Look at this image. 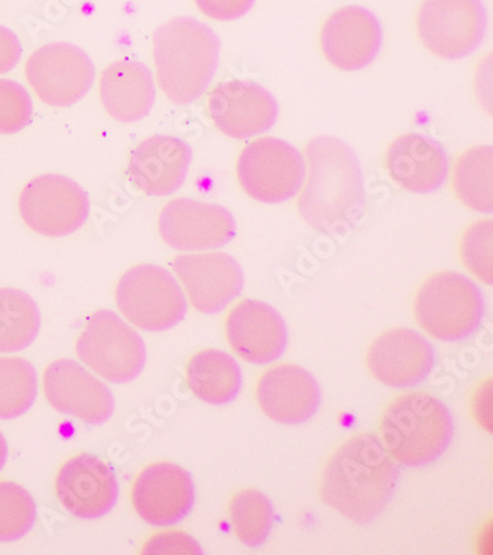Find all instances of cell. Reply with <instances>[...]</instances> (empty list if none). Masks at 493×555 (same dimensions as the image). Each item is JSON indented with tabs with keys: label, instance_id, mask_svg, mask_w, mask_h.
<instances>
[{
	"label": "cell",
	"instance_id": "6da1fadb",
	"mask_svg": "<svg viewBox=\"0 0 493 555\" xmlns=\"http://www.w3.org/2000/svg\"><path fill=\"white\" fill-rule=\"evenodd\" d=\"M398 481V465L382 444L374 436L355 435L327 460L321 495L335 512L367 525L390 504Z\"/></svg>",
	"mask_w": 493,
	"mask_h": 555
},
{
	"label": "cell",
	"instance_id": "7a4b0ae2",
	"mask_svg": "<svg viewBox=\"0 0 493 555\" xmlns=\"http://www.w3.org/2000/svg\"><path fill=\"white\" fill-rule=\"evenodd\" d=\"M310 176L298 209L307 224L333 233L350 224L362 209L365 184L358 154L334 137L313 138L306 145Z\"/></svg>",
	"mask_w": 493,
	"mask_h": 555
},
{
	"label": "cell",
	"instance_id": "3957f363",
	"mask_svg": "<svg viewBox=\"0 0 493 555\" xmlns=\"http://www.w3.org/2000/svg\"><path fill=\"white\" fill-rule=\"evenodd\" d=\"M157 82L171 103L199 99L220 64V39L206 24L189 17L165 23L153 36Z\"/></svg>",
	"mask_w": 493,
	"mask_h": 555
},
{
	"label": "cell",
	"instance_id": "277c9868",
	"mask_svg": "<svg viewBox=\"0 0 493 555\" xmlns=\"http://www.w3.org/2000/svg\"><path fill=\"white\" fill-rule=\"evenodd\" d=\"M454 420L450 409L427 392H407L384 412L379 443L405 467L432 464L450 448Z\"/></svg>",
	"mask_w": 493,
	"mask_h": 555
},
{
	"label": "cell",
	"instance_id": "5b68a950",
	"mask_svg": "<svg viewBox=\"0 0 493 555\" xmlns=\"http://www.w3.org/2000/svg\"><path fill=\"white\" fill-rule=\"evenodd\" d=\"M414 315L432 338L464 341L475 335L482 323L483 295L466 275L440 271L430 275L416 292Z\"/></svg>",
	"mask_w": 493,
	"mask_h": 555
},
{
	"label": "cell",
	"instance_id": "8992f818",
	"mask_svg": "<svg viewBox=\"0 0 493 555\" xmlns=\"http://www.w3.org/2000/svg\"><path fill=\"white\" fill-rule=\"evenodd\" d=\"M115 299L125 319L147 332L171 330L187 313L183 289L159 266L140 264L129 269L117 282Z\"/></svg>",
	"mask_w": 493,
	"mask_h": 555
},
{
	"label": "cell",
	"instance_id": "52a82bcc",
	"mask_svg": "<svg viewBox=\"0 0 493 555\" xmlns=\"http://www.w3.org/2000/svg\"><path fill=\"white\" fill-rule=\"evenodd\" d=\"M76 354L108 383H131L144 371L147 351L139 332L115 311L100 310L88 319L76 341Z\"/></svg>",
	"mask_w": 493,
	"mask_h": 555
},
{
	"label": "cell",
	"instance_id": "ba28073f",
	"mask_svg": "<svg viewBox=\"0 0 493 555\" xmlns=\"http://www.w3.org/2000/svg\"><path fill=\"white\" fill-rule=\"evenodd\" d=\"M238 184L261 204H282L301 192L306 160L294 145L274 137L257 138L238 154Z\"/></svg>",
	"mask_w": 493,
	"mask_h": 555
},
{
	"label": "cell",
	"instance_id": "9c48e42d",
	"mask_svg": "<svg viewBox=\"0 0 493 555\" xmlns=\"http://www.w3.org/2000/svg\"><path fill=\"white\" fill-rule=\"evenodd\" d=\"M488 31L482 0H423L416 12V34L427 51L443 60L472 54Z\"/></svg>",
	"mask_w": 493,
	"mask_h": 555
},
{
	"label": "cell",
	"instance_id": "30bf717a",
	"mask_svg": "<svg viewBox=\"0 0 493 555\" xmlns=\"http://www.w3.org/2000/svg\"><path fill=\"white\" fill-rule=\"evenodd\" d=\"M20 215L40 236L64 237L82 229L89 217V198L70 178L44 173L28 181L18 198Z\"/></svg>",
	"mask_w": 493,
	"mask_h": 555
},
{
	"label": "cell",
	"instance_id": "8fae6325",
	"mask_svg": "<svg viewBox=\"0 0 493 555\" xmlns=\"http://www.w3.org/2000/svg\"><path fill=\"white\" fill-rule=\"evenodd\" d=\"M26 77L35 94L51 107L79 103L91 91L95 67L87 52L66 42L43 44L26 64Z\"/></svg>",
	"mask_w": 493,
	"mask_h": 555
},
{
	"label": "cell",
	"instance_id": "7c38bea8",
	"mask_svg": "<svg viewBox=\"0 0 493 555\" xmlns=\"http://www.w3.org/2000/svg\"><path fill=\"white\" fill-rule=\"evenodd\" d=\"M43 392L56 412L85 424H106L115 413L111 388L75 360L60 359L48 364Z\"/></svg>",
	"mask_w": 493,
	"mask_h": 555
},
{
	"label": "cell",
	"instance_id": "4fadbf2b",
	"mask_svg": "<svg viewBox=\"0 0 493 555\" xmlns=\"http://www.w3.org/2000/svg\"><path fill=\"white\" fill-rule=\"evenodd\" d=\"M157 229L161 241L177 250L221 248L236 236V221L220 205L173 198L161 208Z\"/></svg>",
	"mask_w": 493,
	"mask_h": 555
},
{
	"label": "cell",
	"instance_id": "5bb4252c",
	"mask_svg": "<svg viewBox=\"0 0 493 555\" xmlns=\"http://www.w3.org/2000/svg\"><path fill=\"white\" fill-rule=\"evenodd\" d=\"M55 495L64 512L82 520H95L115 508L119 485L108 462L79 453L64 462L56 474Z\"/></svg>",
	"mask_w": 493,
	"mask_h": 555
},
{
	"label": "cell",
	"instance_id": "9a60e30c",
	"mask_svg": "<svg viewBox=\"0 0 493 555\" xmlns=\"http://www.w3.org/2000/svg\"><path fill=\"white\" fill-rule=\"evenodd\" d=\"M208 113L216 127L234 140H248L276 125V99L261 85L229 80L208 95Z\"/></svg>",
	"mask_w": 493,
	"mask_h": 555
},
{
	"label": "cell",
	"instance_id": "2e32d148",
	"mask_svg": "<svg viewBox=\"0 0 493 555\" xmlns=\"http://www.w3.org/2000/svg\"><path fill=\"white\" fill-rule=\"evenodd\" d=\"M192 476L172 462H155L141 469L132 485V505L141 520L152 526L177 525L192 513Z\"/></svg>",
	"mask_w": 493,
	"mask_h": 555
},
{
	"label": "cell",
	"instance_id": "e0dca14e",
	"mask_svg": "<svg viewBox=\"0 0 493 555\" xmlns=\"http://www.w3.org/2000/svg\"><path fill=\"white\" fill-rule=\"evenodd\" d=\"M381 47V23L366 8H339L327 17L321 30L323 55L339 70H362L374 63Z\"/></svg>",
	"mask_w": 493,
	"mask_h": 555
},
{
	"label": "cell",
	"instance_id": "ac0fdd59",
	"mask_svg": "<svg viewBox=\"0 0 493 555\" xmlns=\"http://www.w3.org/2000/svg\"><path fill=\"white\" fill-rule=\"evenodd\" d=\"M172 269L200 313L224 310L244 289L242 267L224 253L180 255L173 258Z\"/></svg>",
	"mask_w": 493,
	"mask_h": 555
},
{
	"label": "cell",
	"instance_id": "d6986e66",
	"mask_svg": "<svg viewBox=\"0 0 493 555\" xmlns=\"http://www.w3.org/2000/svg\"><path fill=\"white\" fill-rule=\"evenodd\" d=\"M367 367L375 379L394 388L423 384L434 367V351L418 332L395 327L371 344Z\"/></svg>",
	"mask_w": 493,
	"mask_h": 555
},
{
	"label": "cell",
	"instance_id": "ffe728a7",
	"mask_svg": "<svg viewBox=\"0 0 493 555\" xmlns=\"http://www.w3.org/2000/svg\"><path fill=\"white\" fill-rule=\"evenodd\" d=\"M192 160V147L181 138L151 137L132 150L128 180L147 196H169L184 184Z\"/></svg>",
	"mask_w": 493,
	"mask_h": 555
},
{
	"label": "cell",
	"instance_id": "44dd1931",
	"mask_svg": "<svg viewBox=\"0 0 493 555\" xmlns=\"http://www.w3.org/2000/svg\"><path fill=\"white\" fill-rule=\"evenodd\" d=\"M230 347L249 363L264 364L281 359L288 344V330L269 304L244 299L225 320Z\"/></svg>",
	"mask_w": 493,
	"mask_h": 555
},
{
	"label": "cell",
	"instance_id": "7402d4cb",
	"mask_svg": "<svg viewBox=\"0 0 493 555\" xmlns=\"http://www.w3.org/2000/svg\"><path fill=\"white\" fill-rule=\"evenodd\" d=\"M257 402L270 420L298 425L316 415L322 396L317 380L295 364L269 367L257 383Z\"/></svg>",
	"mask_w": 493,
	"mask_h": 555
},
{
	"label": "cell",
	"instance_id": "603a6c76",
	"mask_svg": "<svg viewBox=\"0 0 493 555\" xmlns=\"http://www.w3.org/2000/svg\"><path fill=\"white\" fill-rule=\"evenodd\" d=\"M388 176L412 193H432L450 176V157L438 141L421 133L395 138L386 152Z\"/></svg>",
	"mask_w": 493,
	"mask_h": 555
},
{
	"label": "cell",
	"instance_id": "cb8c5ba5",
	"mask_svg": "<svg viewBox=\"0 0 493 555\" xmlns=\"http://www.w3.org/2000/svg\"><path fill=\"white\" fill-rule=\"evenodd\" d=\"M100 96L108 115L120 124L143 120L156 101L151 68L139 61H116L101 75Z\"/></svg>",
	"mask_w": 493,
	"mask_h": 555
},
{
	"label": "cell",
	"instance_id": "d4e9b609",
	"mask_svg": "<svg viewBox=\"0 0 493 555\" xmlns=\"http://www.w3.org/2000/svg\"><path fill=\"white\" fill-rule=\"evenodd\" d=\"M185 379L202 402L232 403L242 390V371L236 360L221 350L196 352L185 366Z\"/></svg>",
	"mask_w": 493,
	"mask_h": 555
},
{
	"label": "cell",
	"instance_id": "484cf974",
	"mask_svg": "<svg viewBox=\"0 0 493 555\" xmlns=\"http://www.w3.org/2000/svg\"><path fill=\"white\" fill-rule=\"evenodd\" d=\"M493 149L480 145L467 150L455 162L454 192L460 204L477 212L493 210Z\"/></svg>",
	"mask_w": 493,
	"mask_h": 555
},
{
	"label": "cell",
	"instance_id": "4316f807",
	"mask_svg": "<svg viewBox=\"0 0 493 555\" xmlns=\"http://www.w3.org/2000/svg\"><path fill=\"white\" fill-rule=\"evenodd\" d=\"M40 323L38 304L26 292L0 289V352L26 350L38 338Z\"/></svg>",
	"mask_w": 493,
	"mask_h": 555
},
{
	"label": "cell",
	"instance_id": "83f0119b",
	"mask_svg": "<svg viewBox=\"0 0 493 555\" xmlns=\"http://www.w3.org/2000/svg\"><path fill=\"white\" fill-rule=\"evenodd\" d=\"M229 516L234 534L250 548L264 544L274 526L273 504L257 489L234 493L229 504Z\"/></svg>",
	"mask_w": 493,
	"mask_h": 555
},
{
	"label": "cell",
	"instance_id": "f1b7e54d",
	"mask_svg": "<svg viewBox=\"0 0 493 555\" xmlns=\"http://www.w3.org/2000/svg\"><path fill=\"white\" fill-rule=\"evenodd\" d=\"M38 374L26 359L0 358V420L26 415L38 397Z\"/></svg>",
	"mask_w": 493,
	"mask_h": 555
},
{
	"label": "cell",
	"instance_id": "f546056e",
	"mask_svg": "<svg viewBox=\"0 0 493 555\" xmlns=\"http://www.w3.org/2000/svg\"><path fill=\"white\" fill-rule=\"evenodd\" d=\"M38 520L34 498L12 481H0V542L26 537Z\"/></svg>",
	"mask_w": 493,
	"mask_h": 555
},
{
	"label": "cell",
	"instance_id": "4dcf8cb0",
	"mask_svg": "<svg viewBox=\"0 0 493 555\" xmlns=\"http://www.w3.org/2000/svg\"><path fill=\"white\" fill-rule=\"evenodd\" d=\"M463 264L480 282L493 283V222L479 220L464 231L459 243Z\"/></svg>",
	"mask_w": 493,
	"mask_h": 555
},
{
	"label": "cell",
	"instance_id": "1f68e13d",
	"mask_svg": "<svg viewBox=\"0 0 493 555\" xmlns=\"http://www.w3.org/2000/svg\"><path fill=\"white\" fill-rule=\"evenodd\" d=\"M34 119V103L26 88L14 80L0 79V135L23 131Z\"/></svg>",
	"mask_w": 493,
	"mask_h": 555
},
{
	"label": "cell",
	"instance_id": "d6a6232c",
	"mask_svg": "<svg viewBox=\"0 0 493 555\" xmlns=\"http://www.w3.org/2000/svg\"><path fill=\"white\" fill-rule=\"evenodd\" d=\"M141 553L147 555H199L204 553L196 539L184 532H160L145 542Z\"/></svg>",
	"mask_w": 493,
	"mask_h": 555
},
{
	"label": "cell",
	"instance_id": "836d02e7",
	"mask_svg": "<svg viewBox=\"0 0 493 555\" xmlns=\"http://www.w3.org/2000/svg\"><path fill=\"white\" fill-rule=\"evenodd\" d=\"M202 14L217 22H233L248 14L256 0H194Z\"/></svg>",
	"mask_w": 493,
	"mask_h": 555
},
{
	"label": "cell",
	"instance_id": "e575fe53",
	"mask_svg": "<svg viewBox=\"0 0 493 555\" xmlns=\"http://www.w3.org/2000/svg\"><path fill=\"white\" fill-rule=\"evenodd\" d=\"M492 397V378H488L477 387L471 400V411L477 424L489 433L493 431Z\"/></svg>",
	"mask_w": 493,
	"mask_h": 555
},
{
	"label": "cell",
	"instance_id": "d590c367",
	"mask_svg": "<svg viewBox=\"0 0 493 555\" xmlns=\"http://www.w3.org/2000/svg\"><path fill=\"white\" fill-rule=\"evenodd\" d=\"M23 47L11 28L0 26V75L11 72L22 60Z\"/></svg>",
	"mask_w": 493,
	"mask_h": 555
},
{
	"label": "cell",
	"instance_id": "8d00e7d4",
	"mask_svg": "<svg viewBox=\"0 0 493 555\" xmlns=\"http://www.w3.org/2000/svg\"><path fill=\"white\" fill-rule=\"evenodd\" d=\"M8 457V444L5 440V436L0 433V472L5 467V462Z\"/></svg>",
	"mask_w": 493,
	"mask_h": 555
}]
</instances>
